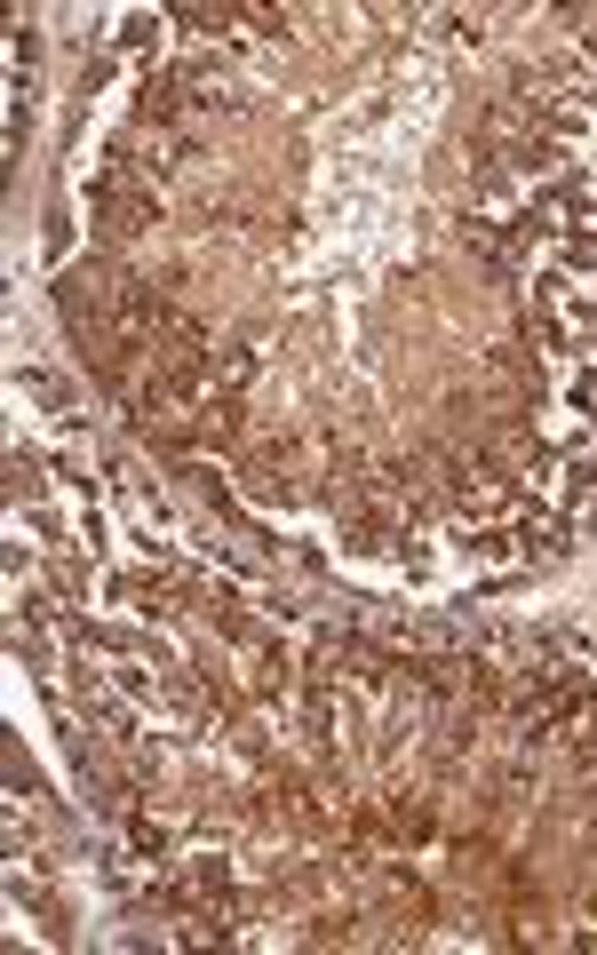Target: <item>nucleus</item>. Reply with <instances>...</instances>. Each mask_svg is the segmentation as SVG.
Listing matches in <instances>:
<instances>
[{"instance_id":"obj_1","label":"nucleus","mask_w":597,"mask_h":955,"mask_svg":"<svg viewBox=\"0 0 597 955\" xmlns=\"http://www.w3.org/2000/svg\"><path fill=\"white\" fill-rule=\"evenodd\" d=\"M589 756H597V733H589Z\"/></svg>"}]
</instances>
